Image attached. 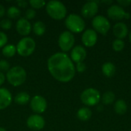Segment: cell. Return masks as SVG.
Wrapping results in <instances>:
<instances>
[{"label": "cell", "instance_id": "7a4b0ae2", "mask_svg": "<svg viewBox=\"0 0 131 131\" xmlns=\"http://www.w3.org/2000/svg\"><path fill=\"white\" fill-rule=\"evenodd\" d=\"M46 11L48 15L53 19L61 20L67 15L65 5L59 1H50L46 4Z\"/></svg>", "mask_w": 131, "mask_h": 131}, {"label": "cell", "instance_id": "4fadbf2b", "mask_svg": "<svg viewBox=\"0 0 131 131\" xmlns=\"http://www.w3.org/2000/svg\"><path fill=\"white\" fill-rule=\"evenodd\" d=\"M81 40L86 47H93L97 41V32L94 29H87L82 35Z\"/></svg>", "mask_w": 131, "mask_h": 131}, {"label": "cell", "instance_id": "ffe728a7", "mask_svg": "<svg viewBox=\"0 0 131 131\" xmlns=\"http://www.w3.org/2000/svg\"><path fill=\"white\" fill-rule=\"evenodd\" d=\"M30 101V96L26 92H21L18 93L15 97V102L19 105H25L27 104Z\"/></svg>", "mask_w": 131, "mask_h": 131}, {"label": "cell", "instance_id": "277c9868", "mask_svg": "<svg viewBox=\"0 0 131 131\" xmlns=\"http://www.w3.org/2000/svg\"><path fill=\"white\" fill-rule=\"evenodd\" d=\"M36 47L35 41L33 38L29 37H25L21 38L16 46V51L20 56L28 57L31 55Z\"/></svg>", "mask_w": 131, "mask_h": 131}, {"label": "cell", "instance_id": "8992f818", "mask_svg": "<svg viewBox=\"0 0 131 131\" xmlns=\"http://www.w3.org/2000/svg\"><path fill=\"white\" fill-rule=\"evenodd\" d=\"M82 103L87 106H94L101 101V94L95 88H88L81 94Z\"/></svg>", "mask_w": 131, "mask_h": 131}, {"label": "cell", "instance_id": "74e56055", "mask_svg": "<svg viewBox=\"0 0 131 131\" xmlns=\"http://www.w3.org/2000/svg\"><path fill=\"white\" fill-rule=\"evenodd\" d=\"M0 131H6L5 129H4L3 127H0Z\"/></svg>", "mask_w": 131, "mask_h": 131}, {"label": "cell", "instance_id": "d4e9b609", "mask_svg": "<svg viewBox=\"0 0 131 131\" xmlns=\"http://www.w3.org/2000/svg\"><path fill=\"white\" fill-rule=\"evenodd\" d=\"M21 15V11L18 8L15 6H11L8 8L7 10V15L10 18H17L20 16Z\"/></svg>", "mask_w": 131, "mask_h": 131}, {"label": "cell", "instance_id": "44dd1931", "mask_svg": "<svg viewBox=\"0 0 131 131\" xmlns=\"http://www.w3.org/2000/svg\"><path fill=\"white\" fill-rule=\"evenodd\" d=\"M127 105L124 100H118L114 104V111L117 114L123 115L127 112Z\"/></svg>", "mask_w": 131, "mask_h": 131}, {"label": "cell", "instance_id": "4316f807", "mask_svg": "<svg viewBox=\"0 0 131 131\" xmlns=\"http://www.w3.org/2000/svg\"><path fill=\"white\" fill-rule=\"evenodd\" d=\"M29 4L34 8H41L45 5V2L43 0H30Z\"/></svg>", "mask_w": 131, "mask_h": 131}, {"label": "cell", "instance_id": "9c48e42d", "mask_svg": "<svg viewBox=\"0 0 131 131\" xmlns=\"http://www.w3.org/2000/svg\"><path fill=\"white\" fill-rule=\"evenodd\" d=\"M107 15L110 18L115 21H119L124 18L128 19L130 18V14L126 12L124 9L117 5H113L107 9Z\"/></svg>", "mask_w": 131, "mask_h": 131}, {"label": "cell", "instance_id": "cb8c5ba5", "mask_svg": "<svg viewBox=\"0 0 131 131\" xmlns=\"http://www.w3.org/2000/svg\"><path fill=\"white\" fill-rule=\"evenodd\" d=\"M115 100V95L112 91H107L102 96V102L104 104L109 105L114 103Z\"/></svg>", "mask_w": 131, "mask_h": 131}, {"label": "cell", "instance_id": "f546056e", "mask_svg": "<svg viewBox=\"0 0 131 131\" xmlns=\"http://www.w3.org/2000/svg\"><path fill=\"white\" fill-rule=\"evenodd\" d=\"M36 16V12L34 9H31V8H29L25 12V18L27 20H31V19H33Z\"/></svg>", "mask_w": 131, "mask_h": 131}, {"label": "cell", "instance_id": "f1b7e54d", "mask_svg": "<svg viewBox=\"0 0 131 131\" xmlns=\"http://www.w3.org/2000/svg\"><path fill=\"white\" fill-rule=\"evenodd\" d=\"M9 63L5 60H1L0 61V71H8L10 68Z\"/></svg>", "mask_w": 131, "mask_h": 131}, {"label": "cell", "instance_id": "ac0fdd59", "mask_svg": "<svg viewBox=\"0 0 131 131\" xmlns=\"http://www.w3.org/2000/svg\"><path fill=\"white\" fill-rule=\"evenodd\" d=\"M116 71L115 65L111 62H106L102 66V72L104 76L107 78H111L114 75Z\"/></svg>", "mask_w": 131, "mask_h": 131}, {"label": "cell", "instance_id": "52a82bcc", "mask_svg": "<svg viewBox=\"0 0 131 131\" xmlns=\"http://www.w3.org/2000/svg\"><path fill=\"white\" fill-rule=\"evenodd\" d=\"M74 41H75V39H74L73 34L71 31H65L62 32L59 36L58 45L63 51L66 52L72 49L74 45Z\"/></svg>", "mask_w": 131, "mask_h": 131}, {"label": "cell", "instance_id": "8fae6325", "mask_svg": "<svg viewBox=\"0 0 131 131\" xmlns=\"http://www.w3.org/2000/svg\"><path fill=\"white\" fill-rule=\"evenodd\" d=\"M98 12V5L96 1L86 2L81 8V15L85 18H91L95 16Z\"/></svg>", "mask_w": 131, "mask_h": 131}, {"label": "cell", "instance_id": "5b68a950", "mask_svg": "<svg viewBox=\"0 0 131 131\" xmlns=\"http://www.w3.org/2000/svg\"><path fill=\"white\" fill-rule=\"evenodd\" d=\"M65 25L69 31L74 33H80L84 31L85 22L80 15L71 14L65 19Z\"/></svg>", "mask_w": 131, "mask_h": 131}, {"label": "cell", "instance_id": "3957f363", "mask_svg": "<svg viewBox=\"0 0 131 131\" xmlns=\"http://www.w3.org/2000/svg\"><path fill=\"white\" fill-rule=\"evenodd\" d=\"M6 78L10 84L15 87L20 86L26 80V72L23 68L15 66L7 71Z\"/></svg>", "mask_w": 131, "mask_h": 131}, {"label": "cell", "instance_id": "6da1fadb", "mask_svg": "<svg viewBox=\"0 0 131 131\" xmlns=\"http://www.w3.org/2000/svg\"><path fill=\"white\" fill-rule=\"evenodd\" d=\"M48 69L54 78L63 83L71 81L75 75L73 61L63 52L55 53L48 58Z\"/></svg>", "mask_w": 131, "mask_h": 131}, {"label": "cell", "instance_id": "d6986e66", "mask_svg": "<svg viewBox=\"0 0 131 131\" xmlns=\"http://www.w3.org/2000/svg\"><path fill=\"white\" fill-rule=\"evenodd\" d=\"M91 115H92L91 111L88 107H81L78 110L77 113L78 118L82 121H88L91 117Z\"/></svg>", "mask_w": 131, "mask_h": 131}, {"label": "cell", "instance_id": "ab89813d", "mask_svg": "<svg viewBox=\"0 0 131 131\" xmlns=\"http://www.w3.org/2000/svg\"><path fill=\"white\" fill-rule=\"evenodd\" d=\"M130 131H131V130H130Z\"/></svg>", "mask_w": 131, "mask_h": 131}, {"label": "cell", "instance_id": "f35d334b", "mask_svg": "<svg viewBox=\"0 0 131 131\" xmlns=\"http://www.w3.org/2000/svg\"><path fill=\"white\" fill-rule=\"evenodd\" d=\"M129 38H130V42H131V31H130V35H129Z\"/></svg>", "mask_w": 131, "mask_h": 131}, {"label": "cell", "instance_id": "5bb4252c", "mask_svg": "<svg viewBox=\"0 0 131 131\" xmlns=\"http://www.w3.org/2000/svg\"><path fill=\"white\" fill-rule=\"evenodd\" d=\"M87 52L84 47L81 45L75 46L74 48H72L71 52V59L72 61H74L75 63L83 62L84 60L86 58Z\"/></svg>", "mask_w": 131, "mask_h": 131}, {"label": "cell", "instance_id": "1f68e13d", "mask_svg": "<svg viewBox=\"0 0 131 131\" xmlns=\"http://www.w3.org/2000/svg\"><path fill=\"white\" fill-rule=\"evenodd\" d=\"M75 69L78 71V72H84L86 70V65L84 62H79L77 63V66L75 68Z\"/></svg>", "mask_w": 131, "mask_h": 131}, {"label": "cell", "instance_id": "9a60e30c", "mask_svg": "<svg viewBox=\"0 0 131 131\" xmlns=\"http://www.w3.org/2000/svg\"><path fill=\"white\" fill-rule=\"evenodd\" d=\"M31 26L28 20L25 18H19L16 22V31L21 35L25 36L30 34Z\"/></svg>", "mask_w": 131, "mask_h": 131}, {"label": "cell", "instance_id": "484cf974", "mask_svg": "<svg viewBox=\"0 0 131 131\" xmlns=\"http://www.w3.org/2000/svg\"><path fill=\"white\" fill-rule=\"evenodd\" d=\"M124 41L121 39H116L113 41L112 44V48L115 51H121L124 48Z\"/></svg>", "mask_w": 131, "mask_h": 131}, {"label": "cell", "instance_id": "30bf717a", "mask_svg": "<svg viewBox=\"0 0 131 131\" xmlns=\"http://www.w3.org/2000/svg\"><path fill=\"white\" fill-rule=\"evenodd\" d=\"M30 107L34 112L37 114H42L47 108V101L42 96L36 95L31 98Z\"/></svg>", "mask_w": 131, "mask_h": 131}, {"label": "cell", "instance_id": "83f0119b", "mask_svg": "<svg viewBox=\"0 0 131 131\" xmlns=\"http://www.w3.org/2000/svg\"><path fill=\"white\" fill-rule=\"evenodd\" d=\"M12 21L10 19L8 18H5L2 19L0 22V26L2 28L5 29V30H8L12 28Z\"/></svg>", "mask_w": 131, "mask_h": 131}, {"label": "cell", "instance_id": "ba28073f", "mask_svg": "<svg viewBox=\"0 0 131 131\" xmlns=\"http://www.w3.org/2000/svg\"><path fill=\"white\" fill-rule=\"evenodd\" d=\"M92 26L95 31H97L102 35H106L111 28L110 21L103 15L95 16L92 20Z\"/></svg>", "mask_w": 131, "mask_h": 131}, {"label": "cell", "instance_id": "d6a6232c", "mask_svg": "<svg viewBox=\"0 0 131 131\" xmlns=\"http://www.w3.org/2000/svg\"><path fill=\"white\" fill-rule=\"evenodd\" d=\"M117 3L120 5V6H124V7H127L128 5H130L131 4L130 0H118Z\"/></svg>", "mask_w": 131, "mask_h": 131}, {"label": "cell", "instance_id": "7402d4cb", "mask_svg": "<svg viewBox=\"0 0 131 131\" xmlns=\"http://www.w3.org/2000/svg\"><path fill=\"white\" fill-rule=\"evenodd\" d=\"M33 31L36 35L41 36L45 32V25L42 21H36L32 27Z\"/></svg>", "mask_w": 131, "mask_h": 131}, {"label": "cell", "instance_id": "8d00e7d4", "mask_svg": "<svg viewBox=\"0 0 131 131\" xmlns=\"http://www.w3.org/2000/svg\"><path fill=\"white\" fill-rule=\"evenodd\" d=\"M101 2L106 3V4H111L112 3V1H101Z\"/></svg>", "mask_w": 131, "mask_h": 131}, {"label": "cell", "instance_id": "603a6c76", "mask_svg": "<svg viewBox=\"0 0 131 131\" xmlns=\"http://www.w3.org/2000/svg\"><path fill=\"white\" fill-rule=\"evenodd\" d=\"M16 53V47L13 45H6L2 48V54L5 57L11 58L15 55Z\"/></svg>", "mask_w": 131, "mask_h": 131}, {"label": "cell", "instance_id": "836d02e7", "mask_svg": "<svg viewBox=\"0 0 131 131\" xmlns=\"http://www.w3.org/2000/svg\"><path fill=\"white\" fill-rule=\"evenodd\" d=\"M16 3L21 8H25L27 6V5H28V2H25V1H23V0H18V1L16 2Z\"/></svg>", "mask_w": 131, "mask_h": 131}, {"label": "cell", "instance_id": "e575fe53", "mask_svg": "<svg viewBox=\"0 0 131 131\" xmlns=\"http://www.w3.org/2000/svg\"><path fill=\"white\" fill-rule=\"evenodd\" d=\"M5 76L2 72L0 71V86L5 82Z\"/></svg>", "mask_w": 131, "mask_h": 131}, {"label": "cell", "instance_id": "e0dca14e", "mask_svg": "<svg viewBox=\"0 0 131 131\" xmlns=\"http://www.w3.org/2000/svg\"><path fill=\"white\" fill-rule=\"evenodd\" d=\"M113 33L117 39L124 38L128 34V28L124 22H118L114 25Z\"/></svg>", "mask_w": 131, "mask_h": 131}, {"label": "cell", "instance_id": "4dcf8cb0", "mask_svg": "<svg viewBox=\"0 0 131 131\" xmlns=\"http://www.w3.org/2000/svg\"><path fill=\"white\" fill-rule=\"evenodd\" d=\"M8 41V37L5 33L0 31V48L5 47Z\"/></svg>", "mask_w": 131, "mask_h": 131}, {"label": "cell", "instance_id": "2e32d148", "mask_svg": "<svg viewBox=\"0 0 131 131\" xmlns=\"http://www.w3.org/2000/svg\"><path fill=\"white\" fill-rule=\"evenodd\" d=\"M12 94L6 88H0V110L8 107L12 103Z\"/></svg>", "mask_w": 131, "mask_h": 131}, {"label": "cell", "instance_id": "7c38bea8", "mask_svg": "<svg viewBox=\"0 0 131 131\" xmlns=\"http://www.w3.org/2000/svg\"><path fill=\"white\" fill-rule=\"evenodd\" d=\"M45 119L39 114L31 115L27 120V126L34 130H40L45 127Z\"/></svg>", "mask_w": 131, "mask_h": 131}, {"label": "cell", "instance_id": "d590c367", "mask_svg": "<svg viewBox=\"0 0 131 131\" xmlns=\"http://www.w3.org/2000/svg\"><path fill=\"white\" fill-rule=\"evenodd\" d=\"M5 14V7H4L2 4H0V18H1V17H2Z\"/></svg>", "mask_w": 131, "mask_h": 131}]
</instances>
